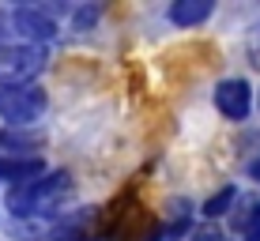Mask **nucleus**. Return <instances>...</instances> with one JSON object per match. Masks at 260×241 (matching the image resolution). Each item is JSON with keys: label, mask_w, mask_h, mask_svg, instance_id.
Listing matches in <instances>:
<instances>
[{"label": "nucleus", "mask_w": 260, "mask_h": 241, "mask_svg": "<svg viewBox=\"0 0 260 241\" xmlns=\"http://www.w3.org/2000/svg\"><path fill=\"white\" fill-rule=\"evenodd\" d=\"M12 34H15V42H23V46H42L46 49L53 38L60 34V26L57 19L46 12L42 4H23V8H12Z\"/></svg>", "instance_id": "nucleus-4"}, {"label": "nucleus", "mask_w": 260, "mask_h": 241, "mask_svg": "<svg viewBox=\"0 0 260 241\" xmlns=\"http://www.w3.org/2000/svg\"><path fill=\"white\" fill-rule=\"evenodd\" d=\"M204 241H230V237H215V234H204Z\"/></svg>", "instance_id": "nucleus-15"}, {"label": "nucleus", "mask_w": 260, "mask_h": 241, "mask_svg": "<svg viewBox=\"0 0 260 241\" xmlns=\"http://www.w3.org/2000/svg\"><path fill=\"white\" fill-rule=\"evenodd\" d=\"M234 203H238V189H234V185H222L215 196H208V200H204L200 215H204V219H222L226 211H234Z\"/></svg>", "instance_id": "nucleus-10"}, {"label": "nucleus", "mask_w": 260, "mask_h": 241, "mask_svg": "<svg viewBox=\"0 0 260 241\" xmlns=\"http://www.w3.org/2000/svg\"><path fill=\"white\" fill-rule=\"evenodd\" d=\"M234 234L241 241H260V200H249L234 215Z\"/></svg>", "instance_id": "nucleus-9"}, {"label": "nucleus", "mask_w": 260, "mask_h": 241, "mask_svg": "<svg viewBox=\"0 0 260 241\" xmlns=\"http://www.w3.org/2000/svg\"><path fill=\"white\" fill-rule=\"evenodd\" d=\"M215 110L226 121H245L253 113V87H249V79H241V76L222 79L215 87Z\"/></svg>", "instance_id": "nucleus-5"}, {"label": "nucleus", "mask_w": 260, "mask_h": 241, "mask_svg": "<svg viewBox=\"0 0 260 241\" xmlns=\"http://www.w3.org/2000/svg\"><path fill=\"white\" fill-rule=\"evenodd\" d=\"M0 46H19L12 34V15H8V8H0Z\"/></svg>", "instance_id": "nucleus-13"}, {"label": "nucleus", "mask_w": 260, "mask_h": 241, "mask_svg": "<svg viewBox=\"0 0 260 241\" xmlns=\"http://www.w3.org/2000/svg\"><path fill=\"white\" fill-rule=\"evenodd\" d=\"M49 110V94L38 83L0 87V121L4 128H34Z\"/></svg>", "instance_id": "nucleus-2"}, {"label": "nucleus", "mask_w": 260, "mask_h": 241, "mask_svg": "<svg viewBox=\"0 0 260 241\" xmlns=\"http://www.w3.org/2000/svg\"><path fill=\"white\" fill-rule=\"evenodd\" d=\"M68 15H72V30H94V23L102 19V8L98 4H83V8H68Z\"/></svg>", "instance_id": "nucleus-12"}, {"label": "nucleus", "mask_w": 260, "mask_h": 241, "mask_svg": "<svg viewBox=\"0 0 260 241\" xmlns=\"http://www.w3.org/2000/svg\"><path fill=\"white\" fill-rule=\"evenodd\" d=\"M49 241H83V237H72V234H60V237H49Z\"/></svg>", "instance_id": "nucleus-14"}, {"label": "nucleus", "mask_w": 260, "mask_h": 241, "mask_svg": "<svg viewBox=\"0 0 260 241\" xmlns=\"http://www.w3.org/2000/svg\"><path fill=\"white\" fill-rule=\"evenodd\" d=\"M72 196V174L68 169H46L38 181L8 189V211L15 219H38V215H57V208Z\"/></svg>", "instance_id": "nucleus-1"}, {"label": "nucleus", "mask_w": 260, "mask_h": 241, "mask_svg": "<svg viewBox=\"0 0 260 241\" xmlns=\"http://www.w3.org/2000/svg\"><path fill=\"white\" fill-rule=\"evenodd\" d=\"M189 222H192V203H189V200H174V208H170V230H166V237H181L185 230H189Z\"/></svg>", "instance_id": "nucleus-11"}, {"label": "nucleus", "mask_w": 260, "mask_h": 241, "mask_svg": "<svg viewBox=\"0 0 260 241\" xmlns=\"http://www.w3.org/2000/svg\"><path fill=\"white\" fill-rule=\"evenodd\" d=\"M46 174V158H0V181L8 189H19V185H30Z\"/></svg>", "instance_id": "nucleus-7"}, {"label": "nucleus", "mask_w": 260, "mask_h": 241, "mask_svg": "<svg viewBox=\"0 0 260 241\" xmlns=\"http://www.w3.org/2000/svg\"><path fill=\"white\" fill-rule=\"evenodd\" d=\"M46 72L42 46H0V87H26Z\"/></svg>", "instance_id": "nucleus-3"}, {"label": "nucleus", "mask_w": 260, "mask_h": 241, "mask_svg": "<svg viewBox=\"0 0 260 241\" xmlns=\"http://www.w3.org/2000/svg\"><path fill=\"white\" fill-rule=\"evenodd\" d=\"M211 12H215V0H174L166 8V19L174 26H181V30H189V26L208 23Z\"/></svg>", "instance_id": "nucleus-8"}, {"label": "nucleus", "mask_w": 260, "mask_h": 241, "mask_svg": "<svg viewBox=\"0 0 260 241\" xmlns=\"http://www.w3.org/2000/svg\"><path fill=\"white\" fill-rule=\"evenodd\" d=\"M46 136L34 128H0V158H38Z\"/></svg>", "instance_id": "nucleus-6"}]
</instances>
